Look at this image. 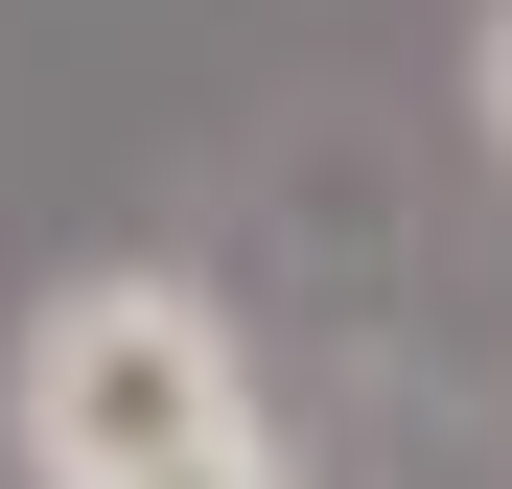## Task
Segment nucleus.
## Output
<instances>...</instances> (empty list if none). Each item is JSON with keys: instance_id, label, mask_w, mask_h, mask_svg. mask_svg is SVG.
Listing matches in <instances>:
<instances>
[{"instance_id": "f257e3e1", "label": "nucleus", "mask_w": 512, "mask_h": 489, "mask_svg": "<svg viewBox=\"0 0 512 489\" xmlns=\"http://www.w3.org/2000/svg\"><path fill=\"white\" fill-rule=\"evenodd\" d=\"M0 443H24V489H140L187 443H256V350L187 257H70L0 350Z\"/></svg>"}, {"instance_id": "f03ea898", "label": "nucleus", "mask_w": 512, "mask_h": 489, "mask_svg": "<svg viewBox=\"0 0 512 489\" xmlns=\"http://www.w3.org/2000/svg\"><path fill=\"white\" fill-rule=\"evenodd\" d=\"M140 489H303V466H280V420H256V443H187V466H140Z\"/></svg>"}, {"instance_id": "7ed1b4c3", "label": "nucleus", "mask_w": 512, "mask_h": 489, "mask_svg": "<svg viewBox=\"0 0 512 489\" xmlns=\"http://www.w3.org/2000/svg\"><path fill=\"white\" fill-rule=\"evenodd\" d=\"M466 117H489V163H512V0L466 24Z\"/></svg>"}]
</instances>
